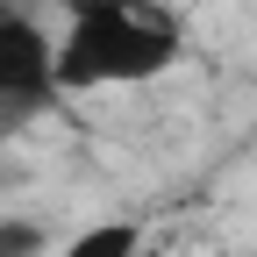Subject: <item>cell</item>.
Segmentation results:
<instances>
[{"instance_id": "1", "label": "cell", "mask_w": 257, "mask_h": 257, "mask_svg": "<svg viewBox=\"0 0 257 257\" xmlns=\"http://www.w3.org/2000/svg\"><path fill=\"white\" fill-rule=\"evenodd\" d=\"M186 57V36L172 15H157L150 0L136 8H93L72 15L57 36V93H100V86H143L165 79Z\"/></svg>"}, {"instance_id": "2", "label": "cell", "mask_w": 257, "mask_h": 257, "mask_svg": "<svg viewBox=\"0 0 257 257\" xmlns=\"http://www.w3.org/2000/svg\"><path fill=\"white\" fill-rule=\"evenodd\" d=\"M57 93V36L36 22V8L0 0V107H43Z\"/></svg>"}, {"instance_id": "3", "label": "cell", "mask_w": 257, "mask_h": 257, "mask_svg": "<svg viewBox=\"0 0 257 257\" xmlns=\"http://www.w3.org/2000/svg\"><path fill=\"white\" fill-rule=\"evenodd\" d=\"M143 250V221H93L64 243V257H136Z\"/></svg>"}, {"instance_id": "4", "label": "cell", "mask_w": 257, "mask_h": 257, "mask_svg": "<svg viewBox=\"0 0 257 257\" xmlns=\"http://www.w3.org/2000/svg\"><path fill=\"white\" fill-rule=\"evenodd\" d=\"M50 250V236H43V221H29V214H15V221H0V257H43Z\"/></svg>"}, {"instance_id": "5", "label": "cell", "mask_w": 257, "mask_h": 257, "mask_svg": "<svg viewBox=\"0 0 257 257\" xmlns=\"http://www.w3.org/2000/svg\"><path fill=\"white\" fill-rule=\"evenodd\" d=\"M22 8H57V15H93V8H136V0H22Z\"/></svg>"}]
</instances>
